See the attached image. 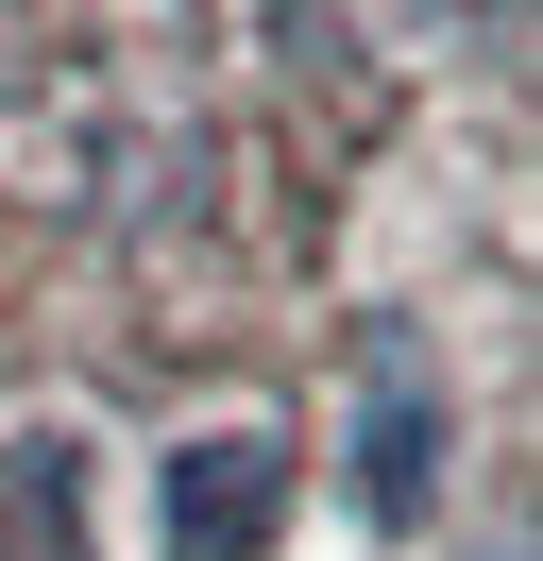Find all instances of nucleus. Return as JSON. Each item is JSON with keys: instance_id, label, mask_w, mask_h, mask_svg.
Instances as JSON below:
<instances>
[{"instance_id": "f03ea898", "label": "nucleus", "mask_w": 543, "mask_h": 561, "mask_svg": "<svg viewBox=\"0 0 543 561\" xmlns=\"http://www.w3.org/2000/svg\"><path fill=\"white\" fill-rule=\"evenodd\" d=\"M289 527V443L272 425H187L153 459V561H272Z\"/></svg>"}, {"instance_id": "f257e3e1", "label": "nucleus", "mask_w": 543, "mask_h": 561, "mask_svg": "<svg viewBox=\"0 0 543 561\" xmlns=\"http://www.w3.org/2000/svg\"><path fill=\"white\" fill-rule=\"evenodd\" d=\"M441 477H459V391H441V357L407 341V323H373V357H357V425H339V493H357L373 527H425Z\"/></svg>"}]
</instances>
